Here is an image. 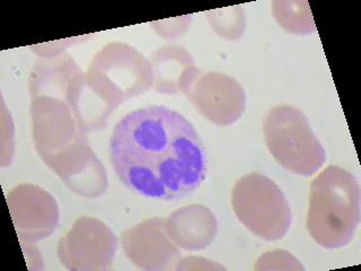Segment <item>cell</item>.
Returning a JSON list of instances; mask_svg holds the SVG:
<instances>
[{
  "instance_id": "6da1fadb",
  "label": "cell",
  "mask_w": 361,
  "mask_h": 271,
  "mask_svg": "<svg viewBox=\"0 0 361 271\" xmlns=\"http://www.w3.org/2000/svg\"><path fill=\"white\" fill-rule=\"evenodd\" d=\"M111 162L128 189L156 200L175 201L197 191L206 179V150L180 113L149 105L116 124Z\"/></svg>"
},
{
  "instance_id": "7a4b0ae2",
  "label": "cell",
  "mask_w": 361,
  "mask_h": 271,
  "mask_svg": "<svg viewBox=\"0 0 361 271\" xmlns=\"http://www.w3.org/2000/svg\"><path fill=\"white\" fill-rule=\"evenodd\" d=\"M77 67L69 54L34 66L30 78L34 144L44 163L73 191L96 198L106 190V173L66 96Z\"/></svg>"
},
{
  "instance_id": "3957f363",
  "label": "cell",
  "mask_w": 361,
  "mask_h": 271,
  "mask_svg": "<svg viewBox=\"0 0 361 271\" xmlns=\"http://www.w3.org/2000/svg\"><path fill=\"white\" fill-rule=\"evenodd\" d=\"M360 207V186L353 173L327 167L310 183L308 233L322 248H343L358 229Z\"/></svg>"
},
{
  "instance_id": "277c9868",
  "label": "cell",
  "mask_w": 361,
  "mask_h": 271,
  "mask_svg": "<svg viewBox=\"0 0 361 271\" xmlns=\"http://www.w3.org/2000/svg\"><path fill=\"white\" fill-rule=\"evenodd\" d=\"M90 88L116 110L152 86L150 61L123 42H111L93 56L85 73Z\"/></svg>"
},
{
  "instance_id": "5b68a950",
  "label": "cell",
  "mask_w": 361,
  "mask_h": 271,
  "mask_svg": "<svg viewBox=\"0 0 361 271\" xmlns=\"http://www.w3.org/2000/svg\"><path fill=\"white\" fill-rule=\"evenodd\" d=\"M264 138L271 155L293 174L312 176L326 161L324 147L307 118L293 105H278L269 111Z\"/></svg>"
},
{
  "instance_id": "8992f818",
  "label": "cell",
  "mask_w": 361,
  "mask_h": 271,
  "mask_svg": "<svg viewBox=\"0 0 361 271\" xmlns=\"http://www.w3.org/2000/svg\"><path fill=\"white\" fill-rule=\"evenodd\" d=\"M231 205L240 223L262 240H281L293 224L285 193L274 181L259 173H250L237 181Z\"/></svg>"
},
{
  "instance_id": "52a82bcc",
  "label": "cell",
  "mask_w": 361,
  "mask_h": 271,
  "mask_svg": "<svg viewBox=\"0 0 361 271\" xmlns=\"http://www.w3.org/2000/svg\"><path fill=\"white\" fill-rule=\"evenodd\" d=\"M118 239L109 226L93 217L78 218L58 246V257L68 270H107L112 267Z\"/></svg>"
},
{
  "instance_id": "ba28073f",
  "label": "cell",
  "mask_w": 361,
  "mask_h": 271,
  "mask_svg": "<svg viewBox=\"0 0 361 271\" xmlns=\"http://www.w3.org/2000/svg\"><path fill=\"white\" fill-rule=\"evenodd\" d=\"M185 96L207 120L220 127L234 124L245 112V90L225 73L199 71Z\"/></svg>"
},
{
  "instance_id": "9c48e42d",
  "label": "cell",
  "mask_w": 361,
  "mask_h": 271,
  "mask_svg": "<svg viewBox=\"0 0 361 271\" xmlns=\"http://www.w3.org/2000/svg\"><path fill=\"white\" fill-rule=\"evenodd\" d=\"M9 212L22 243H34L50 236L59 224L56 199L39 186L20 184L9 192Z\"/></svg>"
},
{
  "instance_id": "30bf717a",
  "label": "cell",
  "mask_w": 361,
  "mask_h": 271,
  "mask_svg": "<svg viewBox=\"0 0 361 271\" xmlns=\"http://www.w3.org/2000/svg\"><path fill=\"white\" fill-rule=\"evenodd\" d=\"M121 246L126 257L142 270H169L180 261L178 246L167 234L161 218H150L123 231Z\"/></svg>"
},
{
  "instance_id": "8fae6325",
  "label": "cell",
  "mask_w": 361,
  "mask_h": 271,
  "mask_svg": "<svg viewBox=\"0 0 361 271\" xmlns=\"http://www.w3.org/2000/svg\"><path fill=\"white\" fill-rule=\"evenodd\" d=\"M152 88L165 95L184 94L200 69L189 51L178 44H169L152 54Z\"/></svg>"
},
{
  "instance_id": "7c38bea8",
  "label": "cell",
  "mask_w": 361,
  "mask_h": 271,
  "mask_svg": "<svg viewBox=\"0 0 361 271\" xmlns=\"http://www.w3.org/2000/svg\"><path fill=\"white\" fill-rule=\"evenodd\" d=\"M167 234L178 248L200 251L217 236L218 224L212 210L203 205L178 209L165 219Z\"/></svg>"
},
{
  "instance_id": "4fadbf2b",
  "label": "cell",
  "mask_w": 361,
  "mask_h": 271,
  "mask_svg": "<svg viewBox=\"0 0 361 271\" xmlns=\"http://www.w3.org/2000/svg\"><path fill=\"white\" fill-rule=\"evenodd\" d=\"M274 15L279 25L289 33L307 34L316 30L307 3L276 1Z\"/></svg>"
},
{
  "instance_id": "5bb4252c",
  "label": "cell",
  "mask_w": 361,
  "mask_h": 271,
  "mask_svg": "<svg viewBox=\"0 0 361 271\" xmlns=\"http://www.w3.org/2000/svg\"><path fill=\"white\" fill-rule=\"evenodd\" d=\"M207 20L212 24L216 33L228 40H237L245 31V13L240 7L214 9L206 13Z\"/></svg>"
},
{
  "instance_id": "9a60e30c",
  "label": "cell",
  "mask_w": 361,
  "mask_h": 271,
  "mask_svg": "<svg viewBox=\"0 0 361 271\" xmlns=\"http://www.w3.org/2000/svg\"><path fill=\"white\" fill-rule=\"evenodd\" d=\"M255 270H304V267L290 252L276 250L259 257Z\"/></svg>"
},
{
  "instance_id": "2e32d148",
  "label": "cell",
  "mask_w": 361,
  "mask_h": 271,
  "mask_svg": "<svg viewBox=\"0 0 361 271\" xmlns=\"http://www.w3.org/2000/svg\"><path fill=\"white\" fill-rule=\"evenodd\" d=\"M176 270H225L223 265H216L212 261L203 259V258L189 257L184 258L183 260L178 261V265L175 267Z\"/></svg>"
}]
</instances>
